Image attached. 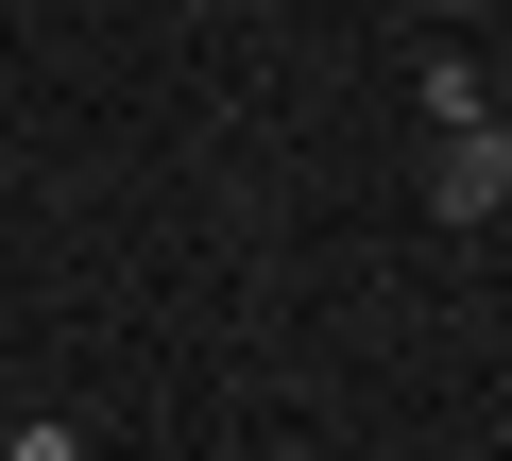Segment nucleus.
Returning a JSON list of instances; mask_svg holds the SVG:
<instances>
[{
	"mask_svg": "<svg viewBox=\"0 0 512 461\" xmlns=\"http://www.w3.org/2000/svg\"><path fill=\"white\" fill-rule=\"evenodd\" d=\"M427 205H444V222H495V205H512V137H495V120H444V154H427Z\"/></svg>",
	"mask_w": 512,
	"mask_h": 461,
	"instance_id": "nucleus-1",
	"label": "nucleus"
},
{
	"mask_svg": "<svg viewBox=\"0 0 512 461\" xmlns=\"http://www.w3.org/2000/svg\"><path fill=\"white\" fill-rule=\"evenodd\" d=\"M0 461H86V444H69L52 410H35V427H0Z\"/></svg>",
	"mask_w": 512,
	"mask_h": 461,
	"instance_id": "nucleus-2",
	"label": "nucleus"
}]
</instances>
